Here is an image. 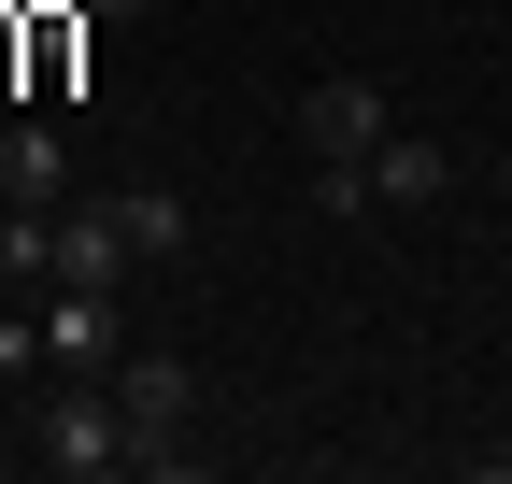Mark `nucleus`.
<instances>
[{
  "mask_svg": "<svg viewBox=\"0 0 512 484\" xmlns=\"http://www.w3.org/2000/svg\"><path fill=\"white\" fill-rule=\"evenodd\" d=\"M114 413H128V470H185V428H200V371L157 342L114 356Z\"/></svg>",
  "mask_w": 512,
  "mask_h": 484,
  "instance_id": "obj_1",
  "label": "nucleus"
},
{
  "mask_svg": "<svg viewBox=\"0 0 512 484\" xmlns=\"http://www.w3.org/2000/svg\"><path fill=\"white\" fill-rule=\"evenodd\" d=\"M29 456L57 470V484H100V470H128V413H114V371H72L43 413H29Z\"/></svg>",
  "mask_w": 512,
  "mask_h": 484,
  "instance_id": "obj_2",
  "label": "nucleus"
},
{
  "mask_svg": "<svg viewBox=\"0 0 512 484\" xmlns=\"http://www.w3.org/2000/svg\"><path fill=\"white\" fill-rule=\"evenodd\" d=\"M29 314H43V356H57V371H114V356H128L114 285H57V299H29Z\"/></svg>",
  "mask_w": 512,
  "mask_h": 484,
  "instance_id": "obj_3",
  "label": "nucleus"
},
{
  "mask_svg": "<svg viewBox=\"0 0 512 484\" xmlns=\"http://www.w3.org/2000/svg\"><path fill=\"white\" fill-rule=\"evenodd\" d=\"M0 200H15V214H72V143H57L43 114L0 129Z\"/></svg>",
  "mask_w": 512,
  "mask_h": 484,
  "instance_id": "obj_4",
  "label": "nucleus"
},
{
  "mask_svg": "<svg viewBox=\"0 0 512 484\" xmlns=\"http://www.w3.org/2000/svg\"><path fill=\"white\" fill-rule=\"evenodd\" d=\"M299 143H313V157H370V143H384V86H370V72H328V86L299 100Z\"/></svg>",
  "mask_w": 512,
  "mask_h": 484,
  "instance_id": "obj_5",
  "label": "nucleus"
},
{
  "mask_svg": "<svg viewBox=\"0 0 512 484\" xmlns=\"http://www.w3.org/2000/svg\"><path fill=\"white\" fill-rule=\"evenodd\" d=\"M128 271H143V242H128V214H114V200L57 214V285H128Z\"/></svg>",
  "mask_w": 512,
  "mask_h": 484,
  "instance_id": "obj_6",
  "label": "nucleus"
},
{
  "mask_svg": "<svg viewBox=\"0 0 512 484\" xmlns=\"http://www.w3.org/2000/svg\"><path fill=\"white\" fill-rule=\"evenodd\" d=\"M15 29H29V100H72V57H86V0H15Z\"/></svg>",
  "mask_w": 512,
  "mask_h": 484,
  "instance_id": "obj_7",
  "label": "nucleus"
},
{
  "mask_svg": "<svg viewBox=\"0 0 512 484\" xmlns=\"http://www.w3.org/2000/svg\"><path fill=\"white\" fill-rule=\"evenodd\" d=\"M441 186H456V157H441V143H399V129L370 143V200H441Z\"/></svg>",
  "mask_w": 512,
  "mask_h": 484,
  "instance_id": "obj_8",
  "label": "nucleus"
},
{
  "mask_svg": "<svg viewBox=\"0 0 512 484\" xmlns=\"http://www.w3.org/2000/svg\"><path fill=\"white\" fill-rule=\"evenodd\" d=\"M114 214H128V242H143V257H185V228H200L171 186H114Z\"/></svg>",
  "mask_w": 512,
  "mask_h": 484,
  "instance_id": "obj_9",
  "label": "nucleus"
},
{
  "mask_svg": "<svg viewBox=\"0 0 512 484\" xmlns=\"http://www.w3.org/2000/svg\"><path fill=\"white\" fill-rule=\"evenodd\" d=\"M86 15H157V0H86Z\"/></svg>",
  "mask_w": 512,
  "mask_h": 484,
  "instance_id": "obj_10",
  "label": "nucleus"
},
{
  "mask_svg": "<svg viewBox=\"0 0 512 484\" xmlns=\"http://www.w3.org/2000/svg\"><path fill=\"white\" fill-rule=\"evenodd\" d=\"M484 470H498V484H512V442H498V456H484Z\"/></svg>",
  "mask_w": 512,
  "mask_h": 484,
  "instance_id": "obj_11",
  "label": "nucleus"
},
{
  "mask_svg": "<svg viewBox=\"0 0 512 484\" xmlns=\"http://www.w3.org/2000/svg\"><path fill=\"white\" fill-rule=\"evenodd\" d=\"M498 186H512V171H498Z\"/></svg>",
  "mask_w": 512,
  "mask_h": 484,
  "instance_id": "obj_12",
  "label": "nucleus"
}]
</instances>
